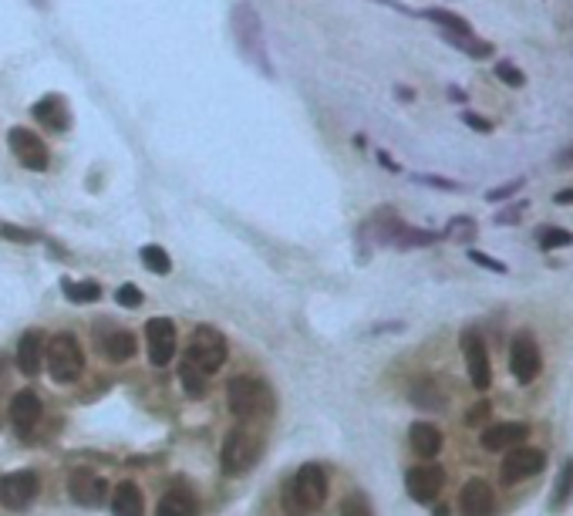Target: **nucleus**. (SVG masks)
Here are the masks:
<instances>
[{"label":"nucleus","instance_id":"1","mask_svg":"<svg viewBox=\"0 0 573 516\" xmlns=\"http://www.w3.org/2000/svg\"><path fill=\"white\" fill-rule=\"evenodd\" d=\"M226 402H230V412L239 422L266 419L273 412V391L266 389L260 378L237 375L230 378V385H226Z\"/></svg>","mask_w":573,"mask_h":516},{"label":"nucleus","instance_id":"2","mask_svg":"<svg viewBox=\"0 0 573 516\" xmlns=\"http://www.w3.org/2000/svg\"><path fill=\"white\" fill-rule=\"evenodd\" d=\"M233 34H237L239 55L247 57L250 65H256L264 78H273V65L266 57L264 24H260V17L253 11V4H237L233 7Z\"/></svg>","mask_w":573,"mask_h":516},{"label":"nucleus","instance_id":"3","mask_svg":"<svg viewBox=\"0 0 573 516\" xmlns=\"http://www.w3.org/2000/svg\"><path fill=\"white\" fill-rule=\"evenodd\" d=\"M44 364H48V375L55 385H71V381H78V375L84 372V354H82V345H78V337L68 335V331H61L48 341V348H44Z\"/></svg>","mask_w":573,"mask_h":516},{"label":"nucleus","instance_id":"4","mask_svg":"<svg viewBox=\"0 0 573 516\" xmlns=\"http://www.w3.org/2000/svg\"><path fill=\"white\" fill-rule=\"evenodd\" d=\"M226 354H230L226 337L216 328H210V324H199L196 331H193V345H189L186 358L196 364L203 375H213V372H220L226 364Z\"/></svg>","mask_w":573,"mask_h":516},{"label":"nucleus","instance_id":"5","mask_svg":"<svg viewBox=\"0 0 573 516\" xmlns=\"http://www.w3.org/2000/svg\"><path fill=\"white\" fill-rule=\"evenodd\" d=\"M287 500L297 503L300 510H317V506L327 500V473H324L317 462L300 466L294 473V479H291Z\"/></svg>","mask_w":573,"mask_h":516},{"label":"nucleus","instance_id":"6","mask_svg":"<svg viewBox=\"0 0 573 516\" xmlns=\"http://www.w3.org/2000/svg\"><path fill=\"white\" fill-rule=\"evenodd\" d=\"M260 456V439L250 433V429H233V433L226 435L223 449H220V462H223V473L237 476V473H247L253 462Z\"/></svg>","mask_w":573,"mask_h":516},{"label":"nucleus","instance_id":"7","mask_svg":"<svg viewBox=\"0 0 573 516\" xmlns=\"http://www.w3.org/2000/svg\"><path fill=\"white\" fill-rule=\"evenodd\" d=\"M543 466H546L543 449H533V446L523 442V446L506 449L503 466H499V479H503V486H517V483H523V479L543 473Z\"/></svg>","mask_w":573,"mask_h":516},{"label":"nucleus","instance_id":"8","mask_svg":"<svg viewBox=\"0 0 573 516\" xmlns=\"http://www.w3.org/2000/svg\"><path fill=\"white\" fill-rule=\"evenodd\" d=\"M509 368H513L519 385H530L543 372V354H540V345H536V337L530 331H519L513 337V345H509Z\"/></svg>","mask_w":573,"mask_h":516},{"label":"nucleus","instance_id":"9","mask_svg":"<svg viewBox=\"0 0 573 516\" xmlns=\"http://www.w3.org/2000/svg\"><path fill=\"white\" fill-rule=\"evenodd\" d=\"M38 489H41V479L38 473H30V469H17V473H7L0 479V506H7V510H28L34 496H38Z\"/></svg>","mask_w":573,"mask_h":516},{"label":"nucleus","instance_id":"10","mask_svg":"<svg viewBox=\"0 0 573 516\" xmlns=\"http://www.w3.org/2000/svg\"><path fill=\"white\" fill-rule=\"evenodd\" d=\"M462 354H465V368H469V381H473V389L486 391L492 385L490 351H486V341L479 337L475 328H465V331H462Z\"/></svg>","mask_w":573,"mask_h":516},{"label":"nucleus","instance_id":"11","mask_svg":"<svg viewBox=\"0 0 573 516\" xmlns=\"http://www.w3.org/2000/svg\"><path fill=\"white\" fill-rule=\"evenodd\" d=\"M7 145H11V153L17 155V162L34 169V172H44L48 162H51V159H48V145H44L30 128H21V126L11 128V132H7Z\"/></svg>","mask_w":573,"mask_h":516},{"label":"nucleus","instance_id":"12","mask_svg":"<svg viewBox=\"0 0 573 516\" xmlns=\"http://www.w3.org/2000/svg\"><path fill=\"white\" fill-rule=\"evenodd\" d=\"M145 345H149V362L155 368H166L176 354V324L169 318H152L145 324Z\"/></svg>","mask_w":573,"mask_h":516},{"label":"nucleus","instance_id":"13","mask_svg":"<svg viewBox=\"0 0 573 516\" xmlns=\"http://www.w3.org/2000/svg\"><path fill=\"white\" fill-rule=\"evenodd\" d=\"M442 486H446V473L438 466H415L405 473V489L415 503H435Z\"/></svg>","mask_w":573,"mask_h":516},{"label":"nucleus","instance_id":"14","mask_svg":"<svg viewBox=\"0 0 573 516\" xmlns=\"http://www.w3.org/2000/svg\"><path fill=\"white\" fill-rule=\"evenodd\" d=\"M530 439V425L526 422H496L486 433L479 435V446L486 452H503V449L523 446Z\"/></svg>","mask_w":573,"mask_h":516},{"label":"nucleus","instance_id":"15","mask_svg":"<svg viewBox=\"0 0 573 516\" xmlns=\"http://www.w3.org/2000/svg\"><path fill=\"white\" fill-rule=\"evenodd\" d=\"M462 516H496V493L486 479H469L459 493Z\"/></svg>","mask_w":573,"mask_h":516},{"label":"nucleus","instance_id":"16","mask_svg":"<svg viewBox=\"0 0 573 516\" xmlns=\"http://www.w3.org/2000/svg\"><path fill=\"white\" fill-rule=\"evenodd\" d=\"M44 348H48V341L38 328H30L21 335L17 341V372H24V375H38L44 368Z\"/></svg>","mask_w":573,"mask_h":516},{"label":"nucleus","instance_id":"17","mask_svg":"<svg viewBox=\"0 0 573 516\" xmlns=\"http://www.w3.org/2000/svg\"><path fill=\"white\" fill-rule=\"evenodd\" d=\"M68 493L71 500L78 503V506H101L105 496H109V486H105V479L95 473H74L68 479Z\"/></svg>","mask_w":573,"mask_h":516},{"label":"nucleus","instance_id":"18","mask_svg":"<svg viewBox=\"0 0 573 516\" xmlns=\"http://www.w3.org/2000/svg\"><path fill=\"white\" fill-rule=\"evenodd\" d=\"M41 412H44V405H41V395H38V391L21 389L14 398H11V422H14L21 433L34 429V425L41 422Z\"/></svg>","mask_w":573,"mask_h":516},{"label":"nucleus","instance_id":"19","mask_svg":"<svg viewBox=\"0 0 573 516\" xmlns=\"http://www.w3.org/2000/svg\"><path fill=\"white\" fill-rule=\"evenodd\" d=\"M408 439H412V449L419 452L421 459H435L438 452H442V433L435 429L432 422H415L412 425V433H408Z\"/></svg>","mask_w":573,"mask_h":516},{"label":"nucleus","instance_id":"20","mask_svg":"<svg viewBox=\"0 0 573 516\" xmlns=\"http://www.w3.org/2000/svg\"><path fill=\"white\" fill-rule=\"evenodd\" d=\"M30 115H34L44 128H51V132H65V128H68V112H65V105H61L57 95L41 98V101L30 109Z\"/></svg>","mask_w":573,"mask_h":516},{"label":"nucleus","instance_id":"21","mask_svg":"<svg viewBox=\"0 0 573 516\" xmlns=\"http://www.w3.org/2000/svg\"><path fill=\"white\" fill-rule=\"evenodd\" d=\"M419 17H425V21L438 24V28H442V34H462V38H469V34H473L469 21H462L456 11H446V7H425V11H419Z\"/></svg>","mask_w":573,"mask_h":516},{"label":"nucleus","instance_id":"22","mask_svg":"<svg viewBox=\"0 0 573 516\" xmlns=\"http://www.w3.org/2000/svg\"><path fill=\"white\" fill-rule=\"evenodd\" d=\"M142 489L135 483H118L112 496V513L115 516H142Z\"/></svg>","mask_w":573,"mask_h":516},{"label":"nucleus","instance_id":"23","mask_svg":"<svg viewBox=\"0 0 573 516\" xmlns=\"http://www.w3.org/2000/svg\"><path fill=\"white\" fill-rule=\"evenodd\" d=\"M155 516H196V496L186 489H172L159 500V513Z\"/></svg>","mask_w":573,"mask_h":516},{"label":"nucleus","instance_id":"24","mask_svg":"<svg viewBox=\"0 0 573 516\" xmlns=\"http://www.w3.org/2000/svg\"><path fill=\"white\" fill-rule=\"evenodd\" d=\"M105 351V358H112V362H128L132 354H135V335H128V331H112L109 341L101 345Z\"/></svg>","mask_w":573,"mask_h":516},{"label":"nucleus","instance_id":"25","mask_svg":"<svg viewBox=\"0 0 573 516\" xmlns=\"http://www.w3.org/2000/svg\"><path fill=\"white\" fill-rule=\"evenodd\" d=\"M573 496V459L563 462V469H560L557 483H553V493H550V506H553V513L563 510Z\"/></svg>","mask_w":573,"mask_h":516},{"label":"nucleus","instance_id":"26","mask_svg":"<svg viewBox=\"0 0 573 516\" xmlns=\"http://www.w3.org/2000/svg\"><path fill=\"white\" fill-rule=\"evenodd\" d=\"M412 402L419 405V408H446V395L438 391V385H435L432 378H425V381H419V385L412 389Z\"/></svg>","mask_w":573,"mask_h":516},{"label":"nucleus","instance_id":"27","mask_svg":"<svg viewBox=\"0 0 573 516\" xmlns=\"http://www.w3.org/2000/svg\"><path fill=\"white\" fill-rule=\"evenodd\" d=\"M435 240H442V233H432V230H415V226H402V233L395 240V247L402 250H412V247H432Z\"/></svg>","mask_w":573,"mask_h":516},{"label":"nucleus","instance_id":"28","mask_svg":"<svg viewBox=\"0 0 573 516\" xmlns=\"http://www.w3.org/2000/svg\"><path fill=\"white\" fill-rule=\"evenodd\" d=\"M65 297L74 301V304H95L101 297V287L95 280H84V284H74V280H65Z\"/></svg>","mask_w":573,"mask_h":516},{"label":"nucleus","instance_id":"29","mask_svg":"<svg viewBox=\"0 0 573 516\" xmlns=\"http://www.w3.org/2000/svg\"><path fill=\"white\" fill-rule=\"evenodd\" d=\"M179 378H182V389L189 391L193 398H199V395L206 391V375H203V372H199V368H196L193 362H189V358H182Z\"/></svg>","mask_w":573,"mask_h":516},{"label":"nucleus","instance_id":"30","mask_svg":"<svg viewBox=\"0 0 573 516\" xmlns=\"http://www.w3.org/2000/svg\"><path fill=\"white\" fill-rule=\"evenodd\" d=\"M536 243H540V250H560V247H570L573 233L563 230V226H543V230L536 233Z\"/></svg>","mask_w":573,"mask_h":516},{"label":"nucleus","instance_id":"31","mask_svg":"<svg viewBox=\"0 0 573 516\" xmlns=\"http://www.w3.org/2000/svg\"><path fill=\"white\" fill-rule=\"evenodd\" d=\"M142 264L149 267L152 274H169L172 270V260H169V253L162 250V247H155V243H149V247H142Z\"/></svg>","mask_w":573,"mask_h":516},{"label":"nucleus","instance_id":"32","mask_svg":"<svg viewBox=\"0 0 573 516\" xmlns=\"http://www.w3.org/2000/svg\"><path fill=\"white\" fill-rule=\"evenodd\" d=\"M496 78L506 84V88H523L526 84V74L519 71V65L517 61H509V57H503V61H496Z\"/></svg>","mask_w":573,"mask_h":516},{"label":"nucleus","instance_id":"33","mask_svg":"<svg viewBox=\"0 0 573 516\" xmlns=\"http://www.w3.org/2000/svg\"><path fill=\"white\" fill-rule=\"evenodd\" d=\"M442 237H452V240H469L475 237V220L473 216H456V220H448L446 233Z\"/></svg>","mask_w":573,"mask_h":516},{"label":"nucleus","instance_id":"34","mask_svg":"<svg viewBox=\"0 0 573 516\" xmlns=\"http://www.w3.org/2000/svg\"><path fill=\"white\" fill-rule=\"evenodd\" d=\"M341 516H375V513H371V503L364 500L361 493H351L348 500L341 503Z\"/></svg>","mask_w":573,"mask_h":516},{"label":"nucleus","instance_id":"35","mask_svg":"<svg viewBox=\"0 0 573 516\" xmlns=\"http://www.w3.org/2000/svg\"><path fill=\"white\" fill-rule=\"evenodd\" d=\"M0 237L4 240H14V243H34L38 233H30V230H21L14 223H0Z\"/></svg>","mask_w":573,"mask_h":516},{"label":"nucleus","instance_id":"36","mask_svg":"<svg viewBox=\"0 0 573 516\" xmlns=\"http://www.w3.org/2000/svg\"><path fill=\"white\" fill-rule=\"evenodd\" d=\"M519 189H523V179H513V182H506V186H496V189H490V193H486V199H490V203H503V199H513Z\"/></svg>","mask_w":573,"mask_h":516},{"label":"nucleus","instance_id":"37","mask_svg":"<svg viewBox=\"0 0 573 516\" xmlns=\"http://www.w3.org/2000/svg\"><path fill=\"white\" fill-rule=\"evenodd\" d=\"M115 301H118L122 307H128V310H132V307H139V304H142V291L135 287V284H126V287H118V293H115Z\"/></svg>","mask_w":573,"mask_h":516},{"label":"nucleus","instance_id":"38","mask_svg":"<svg viewBox=\"0 0 573 516\" xmlns=\"http://www.w3.org/2000/svg\"><path fill=\"white\" fill-rule=\"evenodd\" d=\"M490 419V402H486V398H482V402H475L473 408H469V412H465V425H482V422Z\"/></svg>","mask_w":573,"mask_h":516},{"label":"nucleus","instance_id":"39","mask_svg":"<svg viewBox=\"0 0 573 516\" xmlns=\"http://www.w3.org/2000/svg\"><path fill=\"white\" fill-rule=\"evenodd\" d=\"M469 260L479 267H486V270H492V274H506V264H499V260H492L490 253L482 250H469Z\"/></svg>","mask_w":573,"mask_h":516},{"label":"nucleus","instance_id":"40","mask_svg":"<svg viewBox=\"0 0 573 516\" xmlns=\"http://www.w3.org/2000/svg\"><path fill=\"white\" fill-rule=\"evenodd\" d=\"M523 210H526V203H513L509 210H499L496 216H492V223H519V216H523Z\"/></svg>","mask_w":573,"mask_h":516},{"label":"nucleus","instance_id":"41","mask_svg":"<svg viewBox=\"0 0 573 516\" xmlns=\"http://www.w3.org/2000/svg\"><path fill=\"white\" fill-rule=\"evenodd\" d=\"M462 122L473 128V132H482V136H490V132H492L490 118H482V115H475V112H462Z\"/></svg>","mask_w":573,"mask_h":516},{"label":"nucleus","instance_id":"42","mask_svg":"<svg viewBox=\"0 0 573 516\" xmlns=\"http://www.w3.org/2000/svg\"><path fill=\"white\" fill-rule=\"evenodd\" d=\"M419 182H425V186H435V189H448V193H459L462 186L459 182H448V179H442V176H415Z\"/></svg>","mask_w":573,"mask_h":516},{"label":"nucleus","instance_id":"43","mask_svg":"<svg viewBox=\"0 0 573 516\" xmlns=\"http://www.w3.org/2000/svg\"><path fill=\"white\" fill-rule=\"evenodd\" d=\"M448 101H456V105H462V101H465V92H462L459 84H448Z\"/></svg>","mask_w":573,"mask_h":516},{"label":"nucleus","instance_id":"44","mask_svg":"<svg viewBox=\"0 0 573 516\" xmlns=\"http://www.w3.org/2000/svg\"><path fill=\"white\" fill-rule=\"evenodd\" d=\"M557 166H573V145H570V149H563V153L557 155Z\"/></svg>","mask_w":573,"mask_h":516},{"label":"nucleus","instance_id":"45","mask_svg":"<svg viewBox=\"0 0 573 516\" xmlns=\"http://www.w3.org/2000/svg\"><path fill=\"white\" fill-rule=\"evenodd\" d=\"M557 203H573V189H563V193H557Z\"/></svg>","mask_w":573,"mask_h":516},{"label":"nucleus","instance_id":"46","mask_svg":"<svg viewBox=\"0 0 573 516\" xmlns=\"http://www.w3.org/2000/svg\"><path fill=\"white\" fill-rule=\"evenodd\" d=\"M4 385H7V362L0 358V389H4Z\"/></svg>","mask_w":573,"mask_h":516},{"label":"nucleus","instance_id":"47","mask_svg":"<svg viewBox=\"0 0 573 516\" xmlns=\"http://www.w3.org/2000/svg\"><path fill=\"white\" fill-rule=\"evenodd\" d=\"M395 92H398V98H402V101H412V98H415V95H412V88H395Z\"/></svg>","mask_w":573,"mask_h":516}]
</instances>
